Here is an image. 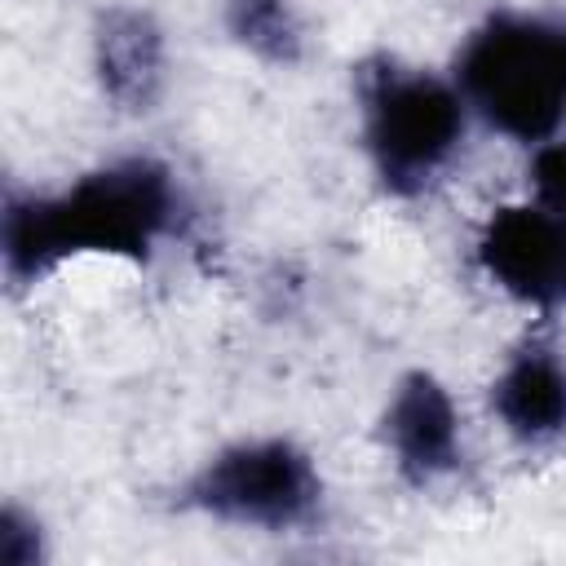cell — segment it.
<instances>
[{
  "instance_id": "1",
  "label": "cell",
  "mask_w": 566,
  "mask_h": 566,
  "mask_svg": "<svg viewBox=\"0 0 566 566\" xmlns=\"http://www.w3.org/2000/svg\"><path fill=\"white\" fill-rule=\"evenodd\" d=\"M177 217L172 177L150 159H128L80 177L53 199H13L4 212V270L27 283L66 256H146Z\"/></svg>"
},
{
  "instance_id": "2",
  "label": "cell",
  "mask_w": 566,
  "mask_h": 566,
  "mask_svg": "<svg viewBox=\"0 0 566 566\" xmlns=\"http://www.w3.org/2000/svg\"><path fill=\"white\" fill-rule=\"evenodd\" d=\"M469 111L495 133L539 146L566 124V22L531 13L486 18L455 62Z\"/></svg>"
},
{
  "instance_id": "3",
  "label": "cell",
  "mask_w": 566,
  "mask_h": 566,
  "mask_svg": "<svg viewBox=\"0 0 566 566\" xmlns=\"http://www.w3.org/2000/svg\"><path fill=\"white\" fill-rule=\"evenodd\" d=\"M469 102L455 80L380 66L363 75V142L380 181L398 195L424 190L460 155Z\"/></svg>"
},
{
  "instance_id": "4",
  "label": "cell",
  "mask_w": 566,
  "mask_h": 566,
  "mask_svg": "<svg viewBox=\"0 0 566 566\" xmlns=\"http://www.w3.org/2000/svg\"><path fill=\"white\" fill-rule=\"evenodd\" d=\"M190 500L234 526L292 531L318 513L323 482L301 447L283 438H252L212 455L190 482Z\"/></svg>"
},
{
  "instance_id": "5",
  "label": "cell",
  "mask_w": 566,
  "mask_h": 566,
  "mask_svg": "<svg viewBox=\"0 0 566 566\" xmlns=\"http://www.w3.org/2000/svg\"><path fill=\"white\" fill-rule=\"evenodd\" d=\"M478 265L522 305H566V217L544 203H509L478 234Z\"/></svg>"
},
{
  "instance_id": "6",
  "label": "cell",
  "mask_w": 566,
  "mask_h": 566,
  "mask_svg": "<svg viewBox=\"0 0 566 566\" xmlns=\"http://www.w3.org/2000/svg\"><path fill=\"white\" fill-rule=\"evenodd\" d=\"M385 442L394 451V464L411 482H433L460 460V411L451 394L429 376L411 371L398 380L389 407H385Z\"/></svg>"
},
{
  "instance_id": "7",
  "label": "cell",
  "mask_w": 566,
  "mask_h": 566,
  "mask_svg": "<svg viewBox=\"0 0 566 566\" xmlns=\"http://www.w3.org/2000/svg\"><path fill=\"white\" fill-rule=\"evenodd\" d=\"M491 407L517 442H553L566 433V358L553 345H522L491 385Z\"/></svg>"
},
{
  "instance_id": "8",
  "label": "cell",
  "mask_w": 566,
  "mask_h": 566,
  "mask_svg": "<svg viewBox=\"0 0 566 566\" xmlns=\"http://www.w3.org/2000/svg\"><path fill=\"white\" fill-rule=\"evenodd\" d=\"M102 88L124 106H146L164 80V40L142 13H111L97 31Z\"/></svg>"
},
{
  "instance_id": "9",
  "label": "cell",
  "mask_w": 566,
  "mask_h": 566,
  "mask_svg": "<svg viewBox=\"0 0 566 566\" xmlns=\"http://www.w3.org/2000/svg\"><path fill=\"white\" fill-rule=\"evenodd\" d=\"M230 31L243 49L270 62H292L301 53V18L287 0H234Z\"/></svg>"
},
{
  "instance_id": "10",
  "label": "cell",
  "mask_w": 566,
  "mask_h": 566,
  "mask_svg": "<svg viewBox=\"0 0 566 566\" xmlns=\"http://www.w3.org/2000/svg\"><path fill=\"white\" fill-rule=\"evenodd\" d=\"M531 199L566 217V137H548L531 159Z\"/></svg>"
},
{
  "instance_id": "11",
  "label": "cell",
  "mask_w": 566,
  "mask_h": 566,
  "mask_svg": "<svg viewBox=\"0 0 566 566\" xmlns=\"http://www.w3.org/2000/svg\"><path fill=\"white\" fill-rule=\"evenodd\" d=\"M0 557H4V566H35V557H40L35 522H27L18 509L4 513V526H0Z\"/></svg>"
}]
</instances>
